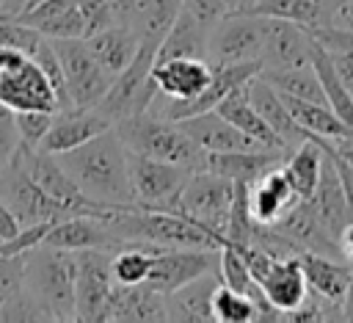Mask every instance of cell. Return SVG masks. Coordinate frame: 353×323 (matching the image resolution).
Instances as JSON below:
<instances>
[{
  "instance_id": "obj_1",
  "label": "cell",
  "mask_w": 353,
  "mask_h": 323,
  "mask_svg": "<svg viewBox=\"0 0 353 323\" xmlns=\"http://www.w3.org/2000/svg\"><path fill=\"white\" fill-rule=\"evenodd\" d=\"M69 177L80 185L85 196L110 207H130L135 204L130 166H127V146L119 138L116 127L94 135L91 141L55 155Z\"/></svg>"
},
{
  "instance_id": "obj_2",
  "label": "cell",
  "mask_w": 353,
  "mask_h": 323,
  "mask_svg": "<svg viewBox=\"0 0 353 323\" xmlns=\"http://www.w3.org/2000/svg\"><path fill=\"white\" fill-rule=\"evenodd\" d=\"M113 127H116L119 138L124 141V146L135 155L168 160V163L185 166L190 171H204V149L174 119L143 110V113L116 121Z\"/></svg>"
},
{
  "instance_id": "obj_3",
  "label": "cell",
  "mask_w": 353,
  "mask_h": 323,
  "mask_svg": "<svg viewBox=\"0 0 353 323\" xmlns=\"http://www.w3.org/2000/svg\"><path fill=\"white\" fill-rule=\"evenodd\" d=\"M77 254L55 246H36L25 254V287L47 306L52 320H77L74 312Z\"/></svg>"
},
{
  "instance_id": "obj_4",
  "label": "cell",
  "mask_w": 353,
  "mask_h": 323,
  "mask_svg": "<svg viewBox=\"0 0 353 323\" xmlns=\"http://www.w3.org/2000/svg\"><path fill=\"white\" fill-rule=\"evenodd\" d=\"M157 44L160 41H154V39H141V50L135 52V58L113 77L108 94L99 99L97 110L110 124H116V121H121L127 116L149 110L154 97L160 94L157 83L152 77V63H154Z\"/></svg>"
},
{
  "instance_id": "obj_5",
  "label": "cell",
  "mask_w": 353,
  "mask_h": 323,
  "mask_svg": "<svg viewBox=\"0 0 353 323\" xmlns=\"http://www.w3.org/2000/svg\"><path fill=\"white\" fill-rule=\"evenodd\" d=\"M237 185L215 171H193L179 193V202L171 213L185 215L188 221L199 224L201 229L212 232L226 243V226H229V213L234 202Z\"/></svg>"
},
{
  "instance_id": "obj_6",
  "label": "cell",
  "mask_w": 353,
  "mask_h": 323,
  "mask_svg": "<svg viewBox=\"0 0 353 323\" xmlns=\"http://www.w3.org/2000/svg\"><path fill=\"white\" fill-rule=\"evenodd\" d=\"M50 41L58 52L72 108H97L99 99L108 94L113 75L94 58L85 39H50Z\"/></svg>"
},
{
  "instance_id": "obj_7",
  "label": "cell",
  "mask_w": 353,
  "mask_h": 323,
  "mask_svg": "<svg viewBox=\"0 0 353 323\" xmlns=\"http://www.w3.org/2000/svg\"><path fill=\"white\" fill-rule=\"evenodd\" d=\"M268 17L259 14H226L210 28L207 61L212 66L262 61Z\"/></svg>"
},
{
  "instance_id": "obj_8",
  "label": "cell",
  "mask_w": 353,
  "mask_h": 323,
  "mask_svg": "<svg viewBox=\"0 0 353 323\" xmlns=\"http://www.w3.org/2000/svg\"><path fill=\"white\" fill-rule=\"evenodd\" d=\"M127 166H130V182H132L135 204L149 207V210H174L188 177L193 174L185 166H176L168 160H154L146 155H135L130 149H127Z\"/></svg>"
},
{
  "instance_id": "obj_9",
  "label": "cell",
  "mask_w": 353,
  "mask_h": 323,
  "mask_svg": "<svg viewBox=\"0 0 353 323\" xmlns=\"http://www.w3.org/2000/svg\"><path fill=\"white\" fill-rule=\"evenodd\" d=\"M0 199L14 210L22 226L69 218V213L28 174L19 155H14L6 166H0Z\"/></svg>"
},
{
  "instance_id": "obj_10",
  "label": "cell",
  "mask_w": 353,
  "mask_h": 323,
  "mask_svg": "<svg viewBox=\"0 0 353 323\" xmlns=\"http://www.w3.org/2000/svg\"><path fill=\"white\" fill-rule=\"evenodd\" d=\"M0 105L17 110H61L58 94L33 58H22L0 72Z\"/></svg>"
},
{
  "instance_id": "obj_11",
  "label": "cell",
  "mask_w": 353,
  "mask_h": 323,
  "mask_svg": "<svg viewBox=\"0 0 353 323\" xmlns=\"http://www.w3.org/2000/svg\"><path fill=\"white\" fill-rule=\"evenodd\" d=\"M77 254V282H74V312L77 320H105V306L113 290L110 254L108 248H83Z\"/></svg>"
},
{
  "instance_id": "obj_12",
  "label": "cell",
  "mask_w": 353,
  "mask_h": 323,
  "mask_svg": "<svg viewBox=\"0 0 353 323\" xmlns=\"http://www.w3.org/2000/svg\"><path fill=\"white\" fill-rule=\"evenodd\" d=\"M221 248H160L152 260L146 284L160 293H174L176 287L218 271Z\"/></svg>"
},
{
  "instance_id": "obj_13",
  "label": "cell",
  "mask_w": 353,
  "mask_h": 323,
  "mask_svg": "<svg viewBox=\"0 0 353 323\" xmlns=\"http://www.w3.org/2000/svg\"><path fill=\"white\" fill-rule=\"evenodd\" d=\"M317 36L290 19L268 17L265 28V50H262V69H295V66H312Z\"/></svg>"
},
{
  "instance_id": "obj_14",
  "label": "cell",
  "mask_w": 353,
  "mask_h": 323,
  "mask_svg": "<svg viewBox=\"0 0 353 323\" xmlns=\"http://www.w3.org/2000/svg\"><path fill=\"white\" fill-rule=\"evenodd\" d=\"M113 124L97 110V108H66V110H55L52 124L47 130V135L41 138L39 149L50 152V155H61L69 152L85 141H91L94 135L110 130Z\"/></svg>"
},
{
  "instance_id": "obj_15",
  "label": "cell",
  "mask_w": 353,
  "mask_h": 323,
  "mask_svg": "<svg viewBox=\"0 0 353 323\" xmlns=\"http://www.w3.org/2000/svg\"><path fill=\"white\" fill-rule=\"evenodd\" d=\"M152 77L160 97L193 99L207 88L212 77V63L207 58H165L152 63Z\"/></svg>"
},
{
  "instance_id": "obj_16",
  "label": "cell",
  "mask_w": 353,
  "mask_h": 323,
  "mask_svg": "<svg viewBox=\"0 0 353 323\" xmlns=\"http://www.w3.org/2000/svg\"><path fill=\"white\" fill-rule=\"evenodd\" d=\"M44 246L83 251V248H108L116 251L124 246L121 237L113 235L105 218L97 215H69L63 221H55L44 237Z\"/></svg>"
},
{
  "instance_id": "obj_17",
  "label": "cell",
  "mask_w": 353,
  "mask_h": 323,
  "mask_svg": "<svg viewBox=\"0 0 353 323\" xmlns=\"http://www.w3.org/2000/svg\"><path fill=\"white\" fill-rule=\"evenodd\" d=\"M182 130L204 149V152H234V149H268L262 141L245 135L218 110H204L188 119H179Z\"/></svg>"
},
{
  "instance_id": "obj_18",
  "label": "cell",
  "mask_w": 353,
  "mask_h": 323,
  "mask_svg": "<svg viewBox=\"0 0 353 323\" xmlns=\"http://www.w3.org/2000/svg\"><path fill=\"white\" fill-rule=\"evenodd\" d=\"M256 284L262 287L265 298L279 312H284V317L309 298V282H306V273L298 257H273Z\"/></svg>"
},
{
  "instance_id": "obj_19",
  "label": "cell",
  "mask_w": 353,
  "mask_h": 323,
  "mask_svg": "<svg viewBox=\"0 0 353 323\" xmlns=\"http://www.w3.org/2000/svg\"><path fill=\"white\" fill-rule=\"evenodd\" d=\"M287 149H234V152H204V168L232 182H256L268 171L279 168Z\"/></svg>"
},
{
  "instance_id": "obj_20",
  "label": "cell",
  "mask_w": 353,
  "mask_h": 323,
  "mask_svg": "<svg viewBox=\"0 0 353 323\" xmlns=\"http://www.w3.org/2000/svg\"><path fill=\"white\" fill-rule=\"evenodd\" d=\"M105 320H168V306H165V293L149 287L146 282L141 284H113L108 306H105Z\"/></svg>"
},
{
  "instance_id": "obj_21",
  "label": "cell",
  "mask_w": 353,
  "mask_h": 323,
  "mask_svg": "<svg viewBox=\"0 0 353 323\" xmlns=\"http://www.w3.org/2000/svg\"><path fill=\"white\" fill-rule=\"evenodd\" d=\"M301 202V196L292 190L290 179L284 177L281 166L268 171L265 177H259L256 182L248 185V204H251V218L256 224H276L284 213H290L295 204Z\"/></svg>"
},
{
  "instance_id": "obj_22",
  "label": "cell",
  "mask_w": 353,
  "mask_h": 323,
  "mask_svg": "<svg viewBox=\"0 0 353 323\" xmlns=\"http://www.w3.org/2000/svg\"><path fill=\"white\" fill-rule=\"evenodd\" d=\"M17 22L36 28L47 39H85L77 0H39L33 8L19 14Z\"/></svg>"
},
{
  "instance_id": "obj_23",
  "label": "cell",
  "mask_w": 353,
  "mask_h": 323,
  "mask_svg": "<svg viewBox=\"0 0 353 323\" xmlns=\"http://www.w3.org/2000/svg\"><path fill=\"white\" fill-rule=\"evenodd\" d=\"M298 262H301V268L306 273L309 293L342 306V298H345L350 276H353V265L350 262H339L336 257L314 254V251H301Z\"/></svg>"
},
{
  "instance_id": "obj_24",
  "label": "cell",
  "mask_w": 353,
  "mask_h": 323,
  "mask_svg": "<svg viewBox=\"0 0 353 323\" xmlns=\"http://www.w3.org/2000/svg\"><path fill=\"white\" fill-rule=\"evenodd\" d=\"M248 99H251V105L259 110V116L270 124V130L290 146V149H295L301 141H306L309 135H306V130L303 127H298V121L290 116V110H287V102H284V97H281V91H276L268 80H262L259 75L248 83Z\"/></svg>"
},
{
  "instance_id": "obj_25",
  "label": "cell",
  "mask_w": 353,
  "mask_h": 323,
  "mask_svg": "<svg viewBox=\"0 0 353 323\" xmlns=\"http://www.w3.org/2000/svg\"><path fill=\"white\" fill-rule=\"evenodd\" d=\"M85 44L94 52V58L116 77L141 50V33L127 22H113V25L85 36Z\"/></svg>"
},
{
  "instance_id": "obj_26",
  "label": "cell",
  "mask_w": 353,
  "mask_h": 323,
  "mask_svg": "<svg viewBox=\"0 0 353 323\" xmlns=\"http://www.w3.org/2000/svg\"><path fill=\"white\" fill-rule=\"evenodd\" d=\"M221 284L218 271L204 273L174 293H165V306H168V320H188V323H210L212 317V293Z\"/></svg>"
},
{
  "instance_id": "obj_27",
  "label": "cell",
  "mask_w": 353,
  "mask_h": 323,
  "mask_svg": "<svg viewBox=\"0 0 353 323\" xmlns=\"http://www.w3.org/2000/svg\"><path fill=\"white\" fill-rule=\"evenodd\" d=\"M306 202L312 204V210L317 213V218L325 224V229L331 235H336V237L353 221L350 207H347V199H345V190H342V182H339V174H336V166L331 163L328 152H325V160H323L320 182H317L312 199H306Z\"/></svg>"
},
{
  "instance_id": "obj_28",
  "label": "cell",
  "mask_w": 353,
  "mask_h": 323,
  "mask_svg": "<svg viewBox=\"0 0 353 323\" xmlns=\"http://www.w3.org/2000/svg\"><path fill=\"white\" fill-rule=\"evenodd\" d=\"M207 39H210V25L199 22L190 11L179 8L176 19L165 30V36L157 44L154 61L165 58H207Z\"/></svg>"
},
{
  "instance_id": "obj_29",
  "label": "cell",
  "mask_w": 353,
  "mask_h": 323,
  "mask_svg": "<svg viewBox=\"0 0 353 323\" xmlns=\"http://www.w3.org/2000/svg\"><path fill=\"white\" fill-rule=\"evenodd\" d=\"M251 83V80H248ZM248 83L245 86H240V88H234V91H229L212 110H218L223 119H229L234 127H240L245 135H251V138H256V141H262L268 149H287L290 152V146L270 130V124L259 116V110L251 105V99H248Z\"/></svg>"
},
{
  "instance_id": "obj_30",
  "label": "cell",
  "mask_w": 353,
  "mask_h": 323,
  "mask_svg": "<svg viewBox=\"0 0 353 323\" xmlns=\"http://www.w3.org/2000/svg\"><path fill=\"white\" fill-rule=\"evenodd\" d=\"M323 160H325V152H323L320 141L312 135L287 152L281 171L301 199H312V193L320 182V174H323Z\"/></svg>"
},
{
  "instance_id": "obj_31",
  "label": "cell",
  "mask_w": 353,
  "mask_h": 323,
  "mask_svg": "<svg viewBox=\"0 0 353 323\" xmlns=\"http://www.w3.org/2000/svg\"><path fill=\"white\" fill-rule=\"evenodd\" d=\"M281 97H284V102H287L290 116L298 121V127L306 130V135H317V138H328V141L353 135V127H347L328 105L309 102V99H298V97H290V94H281Z\"/></svg>"
},
{
  "instance_id": "obj_32",
  "label": "cell",
  "mask_w": 353,
  "mask_h": 323,
  "mask_svg": "<svg viewBox=\"0 0 353 323\" xmlns=\"http://www.w3.org/2000/svg\"><path fill=\"white\" fill-rule=\"evenodd\" d=\"M312 66L323 83V91H325V99H328V108L347 124L353 127V97L350 91L345 88L342 77H339V69L334 63V52L325 47V44H317L314 50V58H312Z\"/></svg>"
},
{
  "instance_id": "obj_33",
  "label": "cell",
  "mask_w": 353,
  "mask_h": 323,
  "mask_svg": "<svg viewBox=\"0 0 353 323\" xmlns=\"http://www.w3.org/2000/svg\"><path fill=\"white\" fill-rule=\"evenodd\" d=\"M262 80H268L276 91L298 97V99H309V102H320L328 105L323 83L314 72V66H295V69H262L259 72Z\"/></svg>"
},
{
  "instance_id": "obj_34",
  "label": "cell",
  "mask_w": 353,
  "mask_h": 323,
  "mask_svg": "<svg viewBox=\"0 0 353 323\" xmlns=\"http://www.w3.org/2000/svg\"><path fill=\"white\" fill-rule=\"evenodd\" d=\"M251 14L259 17H281L298 22L309 30L323 28L331 14V0H262Z\"/></svg>"
},
{
  "instance_id": "obj_35",
  "label": "cell",
  "mask_w": 353,
  "mask_h": 323,
  "mask_svg": "<svg viewBox=\"0 0 353 323\" xmlns=\"http://www.w3.org/2000/svg\"><path fill=\"white\" fill-rule=\"evenodd\" d=\"M212 317L221 323H254L256 320V304L251 295L237 293L221 282L212 293Z\"/></svg>"
},
{
  "instance_id": "obj_36",
  "label": "cell",
  "mask_w": 353,
  "mask_h": 323,
  "mask_svg": "<svg viewBox=\"0 0 353 323\" xmlns=\"http://www.w3.org/2000/svg\"><path fill=\"white\" fill-rule=\"evenodd\" d=\"M0 320H52L47 306L22 284L0 298Z\"/></svg>"
},
{
  "instance_id": "obj_37",
  "label": "cell",
  "mask_w": 353,
  "mask_h": 323,
  "mask_svg": "<svg viewBox=\"0 0 353 323\" xmlns=\"http://www.w3.org/2000/svg\"><path fill=\"white\" fill-rule=\"evenodd\" d=\"M50 110H17V127H19V138L25 146H39L41 138L47 135L50 124H52Z\"/></svg>"
},
{
  "instance_id": "obj_38",
  "label": "cell",
  "mask_w": 353,
  "mask_h": 323,
  "mask_svg": "<svg viewBox=\"0 0 353 323\" xmlns=\"http://www.w3.org/2000/svg\"><path fill=\"white\" fill-rule=\"evenodd\" d=\"M77 8H80V17H83V25H85V36H91V33L116 22L110 0H77Z\"/></svg>"
},
{
  "instance_id": "obj_39",
  "label": "cell",
  "mask_w": 353,
  "mask_h": 323,
  "mask_svg": "<svg viewBox=\"0 0 353 323\" xmlns=\"http://www.w3.org/2000/svg\"><path fill=\"white\" fill-rule=\"evenodd\" d=\"M19 127H17V113L6 105H0V166H6L17 149H19Z\"/></svg>"
},
{
  "instance_id": "obj_40",
  "label": "cell",
  "mask_w": 353,
  "mask_h": 323,
  "mask_svg": "<svg viewBox=\"0 0 353 323\" xmlns=\"http://www.w3.org/2000/svg\"><path fill=\"white\" fill-rule=\"evenodd\" d=\"M312 138H317V135H312ZM317 141L328 152L331 163L336 166V174H339V182H342V190H345V199H347V207H350V215H353V157L339 152L328 138H317Z\"/></svg>"
},
{
  "instance_id": "obj_41",
  "label": "cell",
  "mask_w": 353,
  "mask_h": 323,
  "mask_svg": "<svg viewBox=\"0 0 353 323\" xmlns=\"http://www.w3.org/2000/svg\"><path fill=\"white\" fill-rule=\"evenodd\" d=\"M22 282H25V254L19 257L0 254V298L22 287Z\"/></svg>"
},
{
  "instance_id": "obj_42",
  "label": "cell",
  "mask_w": 353,
  "mask_h": 323,
  "mask_svg": "<svg viewBox=\"0 0 353 323\" xmlns=\"http://www.w3.org/2000/svg\"><path fill=\"white\" fill-rule=\"evenodd\" d=\"M182 8L190 11L199 22H204V25H210V28H212L221 17L229 14V3H226V0H182Z\"/></svg>"
},
{
  "instance_id": "obj_43",
  "label": "cell",
  "mask_w": 353,
  "mask_h": 323,
  "mask_svg": "<svg viewBox=\"0 0 353 323\" xmlns=\"http://www.w3.org/2000/svg\"><path fill=\"white\" fill-rule=\"evenodd\" d=\"M312 33H314L317 41L325 44L328 50L350 52V55H353V33H350V30H339V28H328V25H323V28H314Z\"/></svg>"
},
{
  "instance_id": "obj_44",
  "label": "cell",
  "mask_w": 353,
  "mask_h": 323,
  "mask_svg": "<svg viewBox=\"0 0 353 323\" xmlns=\"http://www.w3.org/2000/svg\"><path fill=\"white\" fill-rule=\"evenodd\" d=\"M328 28H339V30H350L353 33V0H339L331 14H328Z\"/></svg>"
},
{
  "instance_id": "obj_45",
  "label": "cell",
  "mask_w": 353,
  "mask_h": 323,
  "mask_svg": "<svg viewBox=\"0 0 353 323\" xmlns=\"http://www.w3.org/2000/svg\"><path fill=\"white\" fill-rule=\"evenodd\" d=\"M19 229H22L19 218H17V215H14V210L0 199V243H6V240H11V237H17V235H19Z\"/></svg>"
},
{
  "instance_id": "obj_46",
  "label": "cell",
  "mask_w": 353,
  "mask_h": 323,
  "mask_svg": "<svg viewBox=\"0 0 353 323\" xmlns=\"http://www.w3.org/2000/svg\"><path fill=\"white\" fill-rule=\"evenodd\" d=\"M141 6H143V0H110V8L116 14V22H127V25L135 22Z\"/></svg>"
},
{
  "instance_id": "obj_47",
  "label": "cell",
  "mask_w": 353,
  "mask_h": 323,
  "mask_svg": "<svg viewBox=\"0 0 353 323\" xmlns=\"http://www.w3.org/2000/svg\"><path fill=\"white\" fill-rule=\"evenodd\" d=\"M39 0H0V19H17L28 8H33Z\"/></svg>"
},
{
  "instance_id": "obj_48",
  "label": "cell",
  "mask_w": 353,
  "mask_h": 323,
  "mask_svg": "<svg viewBox=\"0 0 353 323\" xmlns=\"http://www.w3.org/2000/svg\"><path fill=\"white\" fill-rule=\"evenodd\" d=\"M339 248H342V254L353 262V221L339 232Z\"/></svg>"
},
{
  "instance_id": "obj_49",
  "label": "cell",
  "mask_w": 353,
  "mask_h": 323,
  "mask_svg": "<svg viewBox=\"0 0 353 323\" xmlns=\"http://www.w3.org/2000/svg\"><path fill=\"white\" fill-rule=\"evenodd\" d=\"M353 265V262H350ZM342 320H353V276H350V284H347V293L342 298Z\"/></svg>"
},
{
  "instance_id": "obj_50",
  "label": "cell",
  "mask_w": 353,
  "mask_h": 323,
  "mask_svg": "<svg viewBox=\"0 0 353 323\" xmlns=\"http://www.w3.org/2000/svg\"><path fill=\"white\" fill-rule=\"evenodd\" d=\"M336 3H339V0H331V8H334V6H336Z\"/></svg>"
}]
</instances>
